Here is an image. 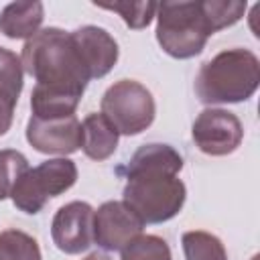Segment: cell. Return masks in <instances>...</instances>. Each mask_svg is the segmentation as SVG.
I'll return each mask as SVG.
<instances>
[{
    "label": "cell",
    "instance_id": "6da1fadb",
    "mask_svg": "<svg viewBox=\"0 0 260 260\" xmlns=\"http://www.w3.org/2000/svg\"><path fill=\"white\" fill-rule=\"evenodd\" d=\"M183 156L171 144H144L124 167V203L142 223H162L173 219L185 203L187 187L179 179Z\"/></svg>",
    "mask_w": 260,
    "mask_h": 260
},
{
    "label": "cell",
    "instance_id": "7a4b0ae2",
    "mask_svg": "<svg viewBox=\"0 0 260 260\" xmlns=\"http://www.w3.org/2000/svg\"><path fill=\"white\" fill-rule=\"evenodd\" d=\"M20 63L41 87L83 95L89 83V75L79 59L71 35L57 26L41 28L30 37L22 47Z\"/></svg>",
    "mask_w": 260,
    "mask_h": 260
},
{
    "label": "cell",
    "instance_id": "3957f363",
    "mask_svg": "<svg viewBox=\"0 0 260 260\" xmlns=\"http://www.w3.org/2000/svg\"><path fill=\"white\" fill-rule=\"evenodd\" d=\"M260 83V61L248 49H225L205 61L195 75L201 104H240L254 95Z\"/></svg>",
    "mask_w": 260,
    "mask_h": 260
},
{
    "label": "cell",
    "instance_id": "277c9868",
    "mask_svg": "<svg viewBox=\"0 0 260 260\" xmlns=\"http://www.w3.org/2000/svg\"><path fill=\"white\" fill-rule=\"evenodd\" d=\"M156 41L160 49L175 59L199 55L213 35L203 0L160 2L156 8Z\"/></svg>",
    "mask_w": 260,
    "mask_h": 260
},
{
    "label": "cell",
    "instance_id": "5b68a950",
    "mask_svg": "<svg viewBox=\"0 0 260 260\" xmlns=\"http://www.w3.org/2000/svg\"><path fill=\"white\" fill-rule=\"evenodd\" d=\"M77 181V167L71 158H51L28 169L12 187L10 199L24 213H39L51 197L71 189Z\"/></svg>",
    "mask_w": 260,
    "mask_h": 260
},
{
    "label": "cell",
    "instance_id": "8992f818",
    "mask_svg": "<svg viewBox=\"0 0 260 260\" xmlns=\"http://www.w3.org/2000/svg\"><path fill=\"white\" fill-rule=\"evenodd\" d=\"M102 114L124 136H136L144 132L156 116V104L142 83L134 79H120L102 95Z\"/></svg>",
    "mask_w": 260,
    "mask_h": 260
},
{
    "label": "cell",
    "instance_id": "52a82bcc",
    "mask_svg": "<svg viewBox=\"0 0 260 260\" xmlns=\"http://www.w3.org/2000/svg\"><path fill=\"white\" fill-rule=\"evenodd\" d=\"M191 136L201 152L209 156H225L242 144L244 128L234 112L207 108L195 118Z\"/></svg>",
    "mask_w": 260,
    "mask_h": 260
},
{
    "label": "cell",
    "instance_id": "ba28073f",
    "mask_svg": "<svg viewBox=\"0 0 260 260\" xmlns=\"http://www.w3.org/2000/svg\"><path fill=\"white\" fill-rule=\"evenodd\" d=\"M142 230V219L124 201H106L93 211V242L106 252H120Z\"/></svg>",
    "mask_w": 260,
    "mask_h": 260
},
{
    "label": "cell",
    "instance_id": "9c48e42d",
    "mask_svg": "<svg viewBox=\"0 0 260 260\" xmlns=\"http://www.w3.org/2000/svg\"><path fill=\"white\" fill-rule=\"evenodd\" d=\"M93 207L71 201L57 209L51 221L53 244L65 254H81L93 244Z\"/></svg>",
    "mask_w": 260,
    "mask_h": 260
},
{
    "label": "cell",
    "instance_id": "30bf717a",
    "mask_svg": "<svg viewBox=\"0 0 260 260\" xmlns=\"http://www.w3.org/2000/svg\"><path fill=\"white\" fill-rule=\"evenodd\" d=\"M28 144L43 154H73L81 148V122L77 116L65 118H35L26 124Z\"/></svg>",
    "mask_w": 260,
    "mask_h": 260
},
{
    "label": "cell",
    "instance_id": "8fae6325",
    "mask_svg": "<svg viewBox=\"0 0 260 260\" xmlns=\"http://www.w3.org/2000/svg\"><path fill=\"white\" fill-rule=\"evenodd\" d=\"M69 35H71V41L79 53V59L89 75V81L100 79L114 69V65L118 63L120 49H118L116 39L106 28L85 24V26L71 30Z\"/></svg>",
    "mask_w": 260,
    "mask_h": 260
},
{
    "label": "cell",
    "instance_id": "7c38bea8",
    "mask_svg": "<svg viewBox=\"0 0 260 260\" xmlns=\"http://www.w3.org/2000/svg\"><path fill=\"white\" fill-rule=\"evenodd\" d=\"M43 2H12L0 10V32L8 39H30L41 30Z\"/></svg>",
    "mask_w": 260,
    "mask_h": 260
},
{
    "label": "cell",
    "instance_id": "4fadbf2b",
    "mask_svg": "<svg viewBox=\"0 0 260 260\" xmlns=\"http://www.w3.org/2000/svg\"><path fill=\"white\" fill-rule=\"evenodd\" d=\"M118 130L100 112L85 116L81 122V150L91 160H106L118 148Z\"/></svg>",
    "mask_w": 260,
    "mask_h": 260
},
{
    "label": "cell",
    "instance_id": "5bb4252c",
    "mask_svg": "<svg viewBox=\"0 0 260 260\" xmlns=\"http://www.w3.org/2000/svg\"><path fill=\"white\" fill-rule=\"evenodd\" d=\"M81 98L83 95H79V93L35 85V89L30 93V110H32L35 118H45V120L75 116V110H77Z\"/></svg>",
    "mask_w": 260,
    "mask_h": 260
},
{
    "label": "cell",
    "instance_id": "9a60e30c",
    "mask_svg": "<svg viewBox=\"0 0 260 260\" xmlns=\"http://www.w3.org/2000/svg\"><path fill=\"white\" fill-rule=\"evenodd\" d=\"M185 260H228V252L221 240L209 232L193 230L181 238Z\"/></svg>",
    "mask_w": 260,
    "mask_h": 260
},
{
    "label": "cell",
    "instance_id": "2e32d148",
    "mask_svg": "<svg viewBox=\"0 0 260 260\" xmlns=\"http://www.w3.org/2000/svg\"><path fill=\"white\" fill-rule=\"evenodd\" d=\"M0 260H43L39 242L22 230L0 232Z\"/></svg>",
    "mask_w": 260,
    "mask_h": 260
},
{
    "label": "cell",
    "instance_id": "e0dca14e",
    "mask_svg": "<svg viewBox=\"0 0 260 260\" xmlns=\"http://www.w3.org/2000/svg\"><path fill=\"white\" fill-rule=\"evenodd\" d=\"M120 260H173L167 240L152 234H140L122 250Z\"/></svg>",
    "mask_w": 260,
    "mask_h": 260
},
{
    "label": "cell",
    "instance_id": "ac0fdd59",
    "mask_svg": "<svg viewBox=\"0 0 260 260\" xmlns=\"http://www.w3.org/2000/svg\"><path fill=\"white\" fill-rule=\"evenodd\" d=\"M98 8H106L112 12H118L122 16V20L126 22V26L140 30L146 28L150 24V20L156 14L158 4L156 2H114V4H95Z\"/></svg>",
    "mask_w": 260,
    "mask_h": 260
},
{
    "label": "cell",
    "instance_id": "d6986e66",
    "mask_svg": "<svg viewBox=\"0 0 260 260\" xmlns=\"http://www.w3.org/2000/svg\"><path fill=\"white\" fill-rule=\"evenodd\" d=\"M28 171V160L22 152L4 148L0 150V201L10 197L16 181Z\"/></svg>",
    "mask_w": 260,
    "mask_h": 260
},
{
    "label": "cell",
    "instance_id": "ffe728a7",
    "mask_svg": "<svg viewBox=\"0 0 260 260\" xmlns=\"http://www.w3.org/2000/svg\"><path fill=\"white\" fill-rule=\"evenodd\" d=\"M22 77H24V69L20 57L0 47V89L18 98L22 91Z\"/></svg>",
    "mask_w": 260,
    "mask_h": 260
},
{
    "label": "cell",
    "instance_id": "44dd1931",
    "mask_svg": "<svg viewBox=\"0 0 260 260\" xmlns=\"http://www.w3.org/2000/svg\"><path fill=\"white\" fill-rule=\"evenodd\" d=\"M16 102H18V98H14L12 93L0 89V136H4L12 126Z\"/></svg>",
    "mask_w": 260,
    "mask_h": 260
},
{
    "label": "cell",
    "instance_id": "7402d4cb",
    "mask_svg": "<svg viewBox=\"0 0 260 260\" xmlns=\"http://www.w3.org/2000/svg\"><path fill=\"white\" fill-rule=\"evenodd\" d=\"M85 260H114V258L108 256V254H104V252H93V254H89Z\"/></svg>",
    "mask_w": 260,
    "mask_h": 260
}]
</instances>
